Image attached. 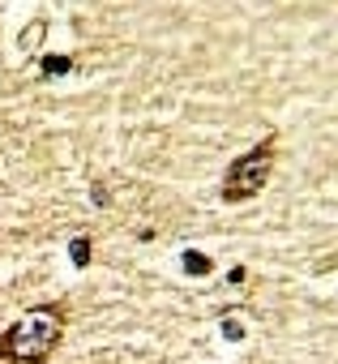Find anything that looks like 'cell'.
I'll use <instances>...</instances> for the list:
<instances>
[{"label": "cell", "instance_id": "3", "mask_svg": "<svg viewBox=\"0 0 338 364\" xmlns=\"http://www.w3.org/2000/svg\"><path fill=\"white\" fill-rule=\"evenodd\" d=\"M39 73L52 82V77H65V73H73V56H60V52H52V56H39Z\"/></svg>", "mask_w": 338, "mask_h": 364}, {"label": "cell", "instance_id": "6", "mask_svg": "<svg viewBox=\"0 0 338 364\" xmlns=\"http://www.w3.org/2000/svg\"><path fill=\"white\" fill-rule=\"evenodd\" d=\"M223 334H227V338H244V326H240V321H223Z\"/></svg>", "mask_w": 338, "mask_h": 364}, {"label": "cell", "instance_id": "5", "mask_svg": "<svg viewBox=\"0 0 338 364\" xmlns=\"http://www.w3.org/2000/svg\"><path fill=\"white\" fill-rule=\"evenodd\" d=\"M69 257H73L77 270H86V266H90V236H77V240L69 245Z\"/></svg>", "mask_w": 338, "mask_h": 364}, {"label": "cell", "instance_id": "4", "mask_svg": "<svg viewBox=\"0 0 338 364\" xmlns=\"http://www.w3.org/2000/svg\"><path fill=\"white\" fill-rule=\"evenodd\" d=\"M180 262H185V274H189V279H206V274L214 270V262H210L202 249H185V257H180Z\"/></svg>", "mask_w": 338, "mask_h": 364}, {"label": "cell", "instance_id": "2", "mask_svg": "<svg viewBox=\"0 0 338 364\" xmlns=\"http://www.w3.org/2000/svg\"><path fill=\"white\" fill-rule=\"evenodd\" d=\"M274 159H278V133L261 137L253 150H244L240 159H231L227 176H223V202L236 206V202H249L266 189V180L274 171Z\"/></svg>", "mask_w": 338, "mask_h": 364}, {"label": "cell", "instance_id": "1", "mask_svg": "<svg viewBox=\"0 0 338 364\" xmlns=\"http://www.w3.org/2000/svg\"><path fill=\"white\" fill-rule=\"evenodd\" d=\"M65 338V304H39L0 334V364H43Z\"/></svg>", "mask_w": 338, "mask_h": 364}]
</instances>
